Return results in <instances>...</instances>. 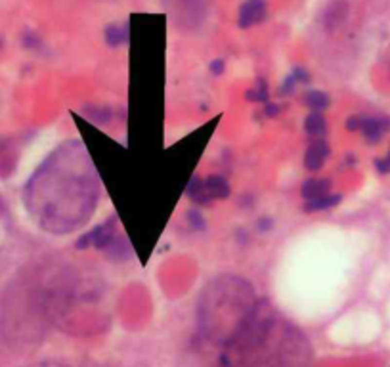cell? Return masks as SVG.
I'll return each instance as SVG.
<instances>
[{"instance_id": "cell-1", "label": "cell", "mask_w": 390, "mask_h": 367, "mask_svg": "<svg viewBox=\"0 0 390 367\" xmlns=\"http://www.w3.org/2000/svg\"><path fill=\"white\" fill-rule=\"evenodd\" d=\"M266 18V2L264 0H245L239 8V27L249 29V27L260 23Z\"/></svg>"}, {"instance_id": "cell-4", "label": "cell", "mask_w": 390, "mask_h": 367, "mask_svg": "<svg viewBox=\"0 0 390 367\" xmlns=\"http://www.w3.org/2000/svg\"><path fill=\"white\" fill-rule=\"evenodd\" d=\"M205 189H207L210 199H226L229 195L228 182L224 180L222 176H210V178H207L205 180Z\"/></svg>"}, {"instance_id": "cell-13", "label": "cell", "mask_w": 390, "mask_h": 367, "mask_svg": "<svg viewBox=\"0 0 390 367\" xmlns=\"http://www.w3.org/2000/svg\"><path fill=\"white\" fill-rule=\"evenodd\" d=\"M296 84H298V82L295 80V77H293V75H287V79L283 80V84H281V94L283 96H285V94H293Z\"/></svg>"}, {"instance_id": "cell-10", "label": "cell", "mask_w": 390, "mask_h": 367, "mask_svg": "<svg viewBox=\"0 0 390 367\" xmlns=\"http://www.w3.org/2000/svg\"><path fill=\"white\" fill-rule=\"evenodd\" d=\"M186 194L191 197L193 201L197 203H209V194H207V189H205V182H201L199 178H191L188 184V189H186Z\"/></svg>"}, {"instance_id": "cell-15", "label": "cell", "mask_w": 390, "mask_h": 367, "mask_svg": "<svg viewBox=\"0 0 390 367\" xmlns=\"http://www.w3.org/2000/svg\"><path fill=\"white\" fill-rule=\"evenodd\" d=\"M210 73H215V75H222V73H224V61H222V60H215V61H210Z\"/></svg>"}, {"instance_id": "cell-9", "label": "cell", "mask_w": 390, "mask_h": 367, "mask_svg": "<svg viewBox=\"0 0 390 367\" xmlns=\"http://www.w3.org/2000/svg\"><path fill=\"white\" fill-rule=\"evenodd\" d=\"M304 101H306V106H308L312 111H317V113L329 107V96L325 92H322V90H310V92L306 94Z\"/></svg>"}, {"instance_id": "cell-17", "label": "cell", "mask_w": 390, "mask_h": 367, "mask_svg": "<svg viewBox=\"0 0 390 367\" xmlns=\"http://www.w3.org/2000/svg\"><path fill=\"white\" fill-rule=\"evenodd\" d=\"M277 111H279V109H277V106H274V103H268V106H266V115H268V117H276Z\"/></svg>"}, {"instance_id": "cell-5", "label": "cell", "mask_w": 390, "mask_h": 367, "mask_svg": "<svg viewBox=\"0 0 390 367\" xmlns=\"http://www.w3.org/2000/svg\"><path fill=\"white\" fill-rule=\"evenodd\" d=\"M388 128V123L386 120H381V119H365L363 117L362 120V130L363 134H365V138L369 142H377L381 136H383V132Z\"/></svg>"}, {"instance_id": "cell-6", "label": "cell", "mask_w": 390, "mask_h": 367, "mask_svg": "<svg viewBox=\"0 0 390 367\" xmlns=\"http://www.w3.org/2000/svg\"><path fill=\"white\" fill-rule=\"evenodd\" d=\"M341 195H322V197H317V199H312V201H306V205H304V211H308V213H316V211H325V208H331L339 205L341 203Z\"/></svg>"}, {"instance_id": "cell-8", "label": "cell", "mask_w": 390, "mask_h": 367, "mask_svg": "<svg viewBox=\"0 0 390 367\" xmlns=\"http://www.w3.org/2000/svg\"><path fill=\"white\" fill-rule=\"evenodd\" d=\"M304 128H306V132H308L310 136H314V140H316V138H322L323 134H325V119H323V115L317 113V111L308 115V119L304 123Z\"/></svg>"}, {"instance_id": "cell-2", "label": "cell", "mask_w": 390, "mask_h": 367, "mask_svg": "<svg viewBox=\"0 0 390 367\" xmlns=\"http://www.w3.org/2000/svg\"><path fill=\"white\" fill-rule=\"evenodd\" d=\"M327 155H329V146H327V142L323 140V138H316V140L308 146V149H306L304 165H306L308 170H317V168H322V165L325 163Z\"/></svg>"}, {"instance_id": "cell-12", "label": "cell", "mask_w": 390, "mask_h": 367, "mask_svg": "<svg viewBox=\"0 0 390 367\" xmlns=\"http://www.w3.org/2000/svg\"><path fill=\"white\" fill-rule=\"evenodd\" d=\"M188 222L193 230H205V220H203V216L199 213H189Z\"/></svg>"}, {"instance_id": "cell-11", "label": "cell", "mask_w": 390, "mask_h": 367, "mask_svg": "<svg viewBox=\"0 0 390 367\" xmlns=\"http://www.w3.org/2000/svg\"><path fill=\"white\" fill-rule=\"evenodd\" d=\"M247 100L256 101V103L268 100V86H266V82L262 79L256 80V86L251 88L249 92H247Z\"/></svg>"}, {"instance_id": "cell-16", "label": "cell", "mask_w": 390, "mask_h": 367, "mask_svg": "<svg viewBox=\"0 0 390 367\" xmlns=\"http://www.w3.org/2000/svg\"><path fill=\"white\" fill-rule=\"evenodd\" d=\"M272 226H274L272 218H262V220L258 222V228H260V232H268V230H272Z\"/></svg>"}, {"instance_id": "cell-14", "label": "cell", "mask_w": 390, "mask_h": 367, "mask_svg": "<svg viewBox=\"0 0 390 367\" xmlns=\"http://www.w3.org/2000/svg\"><path fill=\"white\" fill-rule=\"evenodd\" d=\"M362 120L363 117H350V119L346 120V128H348V130H360V128H362Z\"/></svg>"}, {"instance_id": "cell-7", "label": "cell", "mask_w": 390, "mask_h": 367, "mask_svg": "<svg viewBox=\"0 0 390 367\" xmlns=\"http://www.w3.org/2000/svg\"><path fill=\"white\" fill-rule=\"evenodd\" d=\"M103 34H105V42L109 46H121L128 40V27L115 23V25H109Z\"/></svg>"}, {"instance_id": "cell-18", "label": "cell", "mask_w": 390, "mask_h": 367, "mask_svg": "<svg viewBox=\"0 0 390 367\" xmlns=\"http://www.w3.org/2000/svg\"><path fill=\"white\" fill-rule=\"evenodd\" d=\"M41 367H63V365H41ZM67 367V365H65Z\"/></svg>"}, {"instance_id": "cell-3", "label": "cell", "mask_w": 390, "mask_h": 367, "mask_svg": "<svg viewBox=\"0 0 390 367\" xmlns=\"http://www.w3.org/2000/svg\"><path fill=\"white\" fill-rule=\"evenodd\" d=\"M329 187H331L329 180H308L303 184L300 194H303L304 201H312L329 194Z\"/></svg>"}]
</instances>
